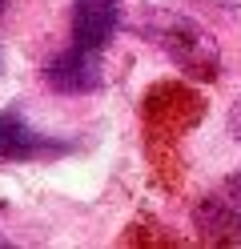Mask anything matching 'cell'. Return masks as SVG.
I'll use <instances>...</instances> for the list:
<instances>
[{
	"instance_id": "5b68a950",
	"label": "cell",
	"mask_w": 241,
	"mask_h": 249,
	"mask_svg": "<svg viewBox=\"0 0 241 249\" xmlns=\"http://www.w3.org/2000/svg\"><path fill=\"white\" fill-rule=\"evenodd\" d=\"M121 28V0H73V40L105 49Z\"/></svg>"
},
{
	"instance_id": "6da1fadb",
	"label": "cell",
	"mask_w": 241,
	"mask_h": 249,
	"mask_svg": "<svg viewBox=\"0 0 241 249\" xmlns=\"http://www.w3.org/2000/svg\"><path fill=\"white\" fill-rule=\"evenodd\" d=\"M149 36L193 76H213L217 72V44L209 40V33L193 17H181V12H149Z\"/></svg>"
},
{
	"instance_id": "52a82bcc",
	"label": "cell",
	"mask_w": 241,
	"mask_h": 249,
	"mask_svg": "<svg viewBox=\"0 0 241 249\" xmlns=\"http://www.w3.org/2000/svg\"><path fill=\"white\" fill-rule=\"evenodd\" d=\"M4 245H8V237H4V233H0V249H4Z\"/></svg>"
},
{
	"instance_id": "ba28073f",
	"label": "cell",
	"mask_w": 241,
	"mask_h": 249,
	"mask_svg": "<svg viewBox=\"0 0 241 249\" xmlns=\"http://www.w3.org/2000/svg\"><path fill=\"white\" fill-rule=\"evenodd\" d=\"M4 4H8V0H0V12H4Z\"/></svg>"
},
{
	"instance_id": "7a4b0ae2",
	"label": "cell",
	"mask_w": 241,
	"mask_h": 249,
	"mask_svg": "<svg viewBox=\"0 0 241 249\" xmlns=\"http://www.w3.org/2000/svg\"><path fill=\"white\" fill-rule=\"evenodd\" d=\"M73 149L76 141H69V137L32 129L20 108L0 113V161H53V157H69Z\"/></svg>"
},
{
	"instance_id": "277c9868",
	"label": "cell",
	"mask_w": 241,
	"mask_h": 249,
	"mask_svg": "<svg viewBox=\"0 0 241 249\" xmlns=\"http://www.w3.org/2000/svg\"><path fill=\"white\" fill-rule=\"evenodd\" d=\"M105 76V65H101V49H89V44H76L73 49L56 53L44 69V81L53 85L56 92H93Z\"/></svg>"
},
{
	"instance_id": "8992f818",
	"label": "cell",
	"mask_w": 241,
	"mask_h": 249,
	"mask_svg": "<svg viewBox=\"0 0 241 249\" xmlns=\"http://www.w3.org/2000/svg\"><path fill=\"white\" fill-rule=\"evenodd\" d=\"M225 124H229V137L241 145V97L233 101V108H229V121H225Z\"/></svg>"
},
{
	"instance_id": "3957f363",
	"label": "cell",
	"mask_w": 241,
	"mask_h": 249,
	"mask_svg": "<svg viewBox=\"0 0 241 249\" xmlns=\"http://www.w3.org/2000/svg\"><path fill=\"white\" fill-rule=\"evenodd\" d=\"M193 221L209 241H241V173L225 177L193 209Z\"/></svg>"
}]
</instances>
